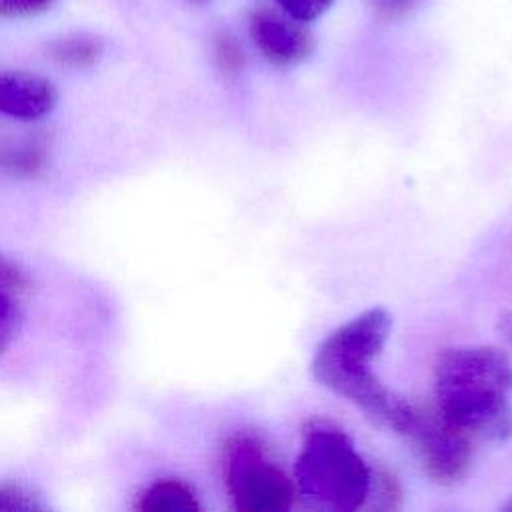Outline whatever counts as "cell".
<instances>
[{
	"label": "cell",
	"mask_w": 512,
	"mask_h": 512,
	"mask_svg": "<svg viewBox=\"0 0 512 512\" xmlns=\"http://www.w3.org/2000/svg\"><path fill=\"white\" fill-rule=\"evenodd\" d=\"M102 56V42L90 34H70L50 44V58L66 68L92 66Z\"/></svg>",
	"instance_id": "obj_10"
},
{
	"label": "cell",
	"mask_w": 512,
	"mask_h": 512,
	"mask_svg": "<svg viewBox=\"0 0 512 512\" xmlns=\"http://www.w3.org/2000/svg\"><path fill=\"white\" fill-rule=\"evenodd\" d=\"M258 52L274 66L288 68L304 62L314 50V36L304 22L268 8L254 10L248 22Z\"/></svg>",
	"instance_id": "obj_6"
},
{
	"label": "cell",
	"mask_w": 512,
	"mask_h": 512,
	"mask_svg": "<svg viewBox=\"0 0 512 512\" xmlns=\"http://www.w3.org/2000/svg\"><path fill=\"white\" fill-rule=\"evenodd\" d=\"M404 438L414 446L424 472L434 482L456 484L468 476L474 456L472 438L438 410L418 406Z\"/></svg>",
	"instance_id": "obj_5"
},
{
	"label": "cell",
	"mask_w": 512,
	"mask_h": 512,
	"mask_svg": "<svg viewBox=\"0 0 512 512\" xmlns=\"http://www.w3.org/2000/svg\"><path fill=\"white\" fill-rule=\"evenodd\" d=\"M420 0H370V8L380 20H398L412 12Z\"/></svg>",
	"instance_id": "obj_16"
},
{
	"label": "cell",
	"mask_w": 512,
	"mask_h": 512,
	"mask_svg": "<svg viewBox=\"0 0 512 512\" xmlns=\"http://www.w3.org/2000/svg\"><path fill=\"white\" fill-rule=\"evenodd\" d=\"M498 332L508 346H512V310L504 312L498 320Z\"/></svg>",
	"instance_id": "obj_18"
},
{
	"label": "cell",
	"mask_w": 512,
	"mask_h": 512,
	"mask_svg": "<svg viewBox=\"0 0 512 512\" xmlns=\"http://www.w3.org/2000/svg\"><path fill=\"white\" fill-rule=\"evenodd\" d=\"M294 480L306 498L340 512L358 510L372 486L370 468L352 438L326 422H312L304 430Z\"/></svg>",
	"instance_id": "obj_3"
},
{
	"label": "cell",
	"mask_w": 512,
	"mask_h": 512,
	"mask_svg": "<svg viewBox=\"0 0 512 512\" xmlns=\"http://www.w3.org/2000/svg\"><path fill=\"white\" fill-rule=\"evenodd\" d=\"M276 4L290 18L308 24L326 14L332 8L334 0H276Z\"/></svg>",
	"instance_id": "obj_13"
},
{
	"label": "cell",
	"mask_w": 512,
	"mask_h": 512,
	"mask_svg": "<svg viewBox=\"0 0 512 512\" xmlns=\"http://www.w3.org/2000/svg\"><path fill=\"white\" fill-rule=\"evenodd\" d=\"M214 54H216V62L222 70L226 72H236L240 70L244 58H242V52L238 48V44L228 38V36H218L216 42H214Z\"/></svg>",
	"instance_id": "obj_14"
},
{
	"label": "cell",
	"mask_w": 512,
	"mask_h": 512,
	"mask_svg": "<svg viewBox=\"0 0 512 512\" xmlns=\"http://www.w3.org/2000/svg\"><path fill=\"white\" fill-rule=\"evenodd\" d=\"M58 102L54 84L38 74L0 70V114L34 122L48 116Z\"/></svg>",
	"instance_id": "obj_7"
},
{
	"label": "cell",
	"mask_w": 512,
	"mask_h": 512,
	"mask_svg": "<svg viewBox=\"0 0 512 512\" xmlns=\"http://www.w3.org/2000/svg\"><path fill=\"white\" fill-rule=\"evenodd\" d=\"M224 482L238 512H284L296 488L288 474L252 436H236L224 450Z\"/></svg>",
	"instance_id": "obj_4"
},
{
	"label": "cell",
	"mask_w": 512,
	"mask_h": 512,
	"mask_svg": "<svg viewBox=\"0 0 512 512\" xmlns=\"http://www.w3.org/2000/svg\"><path fill=\"white\" fill-rule=\"evenodd\" d=\"M504 510H510L512 512V500L508 504H504Z\"/></svg>",
	"instance_id": "obj_19"
},
{
	"label": "cell",
	"mask_w": 512,
	"mask_h": 512,
	"mask_svg": "<svg viewBox=\"0 0 512 512\" xmlns=\"http://www.w3.org/2000/svg\"><path fill=\"white\" fill-rule=\"evenodd\" d=\"M26 286L24 270L10 258L0 254V288L20 292Z\"/></svg>",
	"instance_id": "obj_17"
},
{
	"label": "cell",
	"mask_w": 512,
	"mask_h": 512,
	"mask_svg": "<svg viewBox=\"0 0 512 512\" xmlns=\"http://www.w3.org/2000/svg\"><path fill=\"white\" fill-rule=\"evenodd\" d=\"M190 2H196V4H202V2H210V0H190Z\"/></svg>",
	"instance_id": "obj_20"
},
{
	"label": "cell",
	"mask_w": 512,
	"mask_h": 512,
	"mask_svg": "<svg viewBox=\"0 0 512 512\" xmlns=\"http://www.w3.org/2000/svg\"><path fill=\"white\" fill-rule=\"evenodd\" d=\"M142 512H198L202 504L190 484L178 478H162L152 482L138 498Z\"/></svg>",
	"instance_id": "obj_8"
},
{
	"label": "cell",
	"mask_w": 512,
	"mask_h": 512,
	"mask_svg": "<svg viewBox=\"0 0 512 512\" xmlns=\"http://www.w3.org/2000/svg\"><path fill=\"white\" fill-rule=\"evenodd\" d=\"M46 510L42 498L22 482H0V512Z\"/></svg>",
	"instance_id": "obj_11"
},
{
	"label": "cell",
	"mask_w": 512,
	"mask_h": 512,
	"mask_svg": "<svg viewBox=\"0 0 512 512\" xmlns=\"http://www.w3.org/2000/svg\"><path fill=\"white\" fill-rule=\"evenodd\" d=\"M436 410L472 440L512 436V360L496 346L444 350L434 364Z\"/></svg>",
	"instance_id": "obj_2"
},
{
	"label": "cell",
	"mask_w": 512,
	"mask_h": 512,
	"mask_svg": "<svg viewBox=\"0 0 512 512\" xmlns=\"http://www.w3.org/2000/svg\"><path fill=\"white\" fill-rule=\"evenodd\" d=\"M14 294L16 292L12 290L0 288V356L14 344L22 324L20 306Z\"/></svg>",
	"instance_id": "obj_12"
},
{
	"label": "cell",
	"mask_w": 512,
	"mask_h": 512,
	"mask_svg": "<svg viewBox=\"0 0 512 512\" xmlns=\"http://www.w3.org/2000/svg\"><path fill=\"white\" fill-rule=\"evenodd\" d=\"M46 142L28 136L0 142V172L8 176H34L46 164Z\"/></svg>",
	"instance_id": "obj_9"
},
{
	"label": "cell",
	"mask_w": 512,
	"mask_h": 512,
	"mask_svg": "<svg viewBox=\"0 0 512 512\" xmlns=\"http://www.w3.org/2000/svg\"><path fill=\"white\" fill-rule=\"evenodd\" d=\"M54 0H0V18L34 16L48 10Z\"/></svg>",
	"instance_id": "obj_15"
},
{
	"label": "cell",
	"mask_w": 512,
	"mask_h": 512,
	"mask_svg": "<svg viewBox=\"0 0 512 512\" xmlns=\"http://www.w3.org/2000/svg\"><path fill=\"white\" fill-rule=\"evenodd\" d=\"M392 330L386 308H368L330 332L316 348L310 372L318 384L352 402L372 424L404 436L416 404L388 388L372 370Z\"/></svg>",
	"instance_id": "obj_1"
}]
</instances>
